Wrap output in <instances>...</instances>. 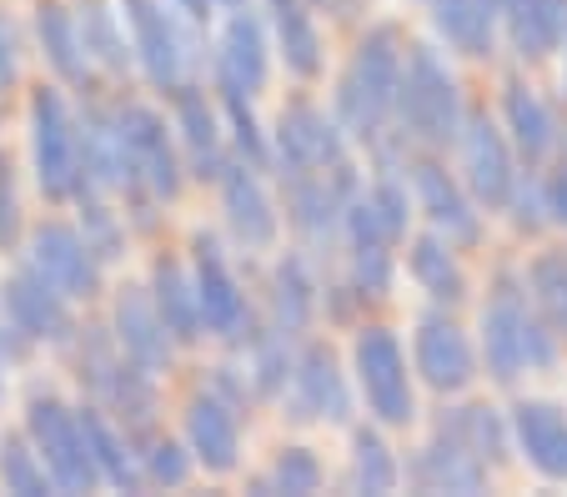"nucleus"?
Wrapping results in <instances>:
<instances>
[{"mask_svg":"<svg viewBox=\"0 0 567 497\" xmlns=\"http://www.w3.org/2000/svg\"><path fill=\"white\" fill-rule=\"evenodd\" d=\"M176 6H182V11L192 15V21H206V15H212V6H216V0H176Z\"/></svg>","mask_w":567,"mask_h":497,"instance_id":"nucleus-52","label":"nucleus"},{"mask_svg":"<svg viewBox=\"0 0 567 497\" xmlns=\"http://www.w3.org/2000/svg\"><path fill=\"white\" fill-rule=\"evenodd\" d=\"M513 206H517L513 217L523 221V227H537V221H543V211H547V206H543V191H537L533 182H513Z\"/></svg>","mask_w":567,"mask_h":497,"instance_id":"nucleus-48","label":"nucleus"},{"mask_svg":"<svg viewBox=\"0 0 567 497\" xmlns=\"http://www.w3.org/2000/svg\"><path fill=\"white\" fill-rule=\"evenodd\" d=\"M0 477H6V487L21 497L51 493V473L35 463V453L21 443V437H0Z\"/></svg>","mask_w":567,"mask_h":497,"instance_id":"nucleus-36","label":"nucleus"},{"mask_svg":"<svg viewBox=\"0 0 567 497\" xmlns=\"http://www.w3.org/2000/svg\"><path fill=\"white\" fill-rule=\"evenodd\" d=\"M417 372L432 382L437 392H457L472 382V346L442 317H427L417 327Z\"/></svg>","mask_w":567,"mask_h":497,"instance_id":"nucleus-18","label":"nucleus"},{"mask_svg":"<svg viewBox=\"0 0 567 497\" xmlns=\"http://www.w3.org/2000/svg\"><path fill=\"white\" fill-rule=\"evenodd\" d=\"M277 322L281 332H301L311 322V281L301 257H287L277 267Z\"/></svg>","mask_w":567,"mask_h":497,"instance_id":"nucleus-34","label":"nucleus"},{"mask_svg":"<svg viewBox=\"0 0 567 497\" xmlns=\"http://www.w3.org/2000/svg\"><path fill=\"white\" fill-rule=\"evenodd\" d=\"M321 483V467L307 447H291V453L277 457V487L281 493H317Z\"/></svg>","mask_w":567,"mask_h":497,"instance_id":"nucleus-42","label":"nucleus"},{"mask_svg":"<svg viewBox=\"0 0 567 497\" xmlns=\"http://www.w3.org/2000/svg\"><path fill=\"white\" fill-rule=\"evenodd\" d=\"M31 131H35V176H41V191L71 196L81 186V131H71V116H65L55 91H35Z\"/></svg>","mask_w":567,"mask_h":497,"instance_id":"nucleus-5","label":"nucleus"},{"mask_svg":"<svg viewBox=\"0 0 567 497\" xmlns=\"http://www.w3.org/2000/svg\"><path fill=\"white\" fill-rule=\"evenodd\" d=\"M226 106H231V126H236V146H241V156H247V166H267L271 152H267V141H261L257 121H251V111L241 106V96H226Z\"/></svg>","mask_w":567,"mask_h":497,"instance_id":"nucleus-44","label":"nucleus"},{"mask_svg":"<svg viewBox=\"0 0 567 497\" xmlns=\"http://www.w3.org/2000/svg\"><path fill=\"white\" fill-rule=\"evenodd\" d=\"M176 116H182V131H186V146H192V162H196V176H221V152H216V121H212V106L196 86H176Z\"/></svg>","mask_w":567,"mask_h":497,"instance_id":"nucleus-30","label":"nucleus"},{"mask_svg":"<svg viewBox=\"0 0 567 497\" xmlns=\"http://www.w3.org/2000/svg\"><path fill=\"white\" fill-rule=\"evenodd\" d=\"M146 477L151 483H166V487H182L186 477H192V463H186V453L176 443H156L146 453Z\"/></svg>","mask_w":567,"mask_h":497,"instance_id":"nucleus-45","label":"nucleus"},{"mask_svg":"<svg viewBox=\"0 0 567 497\" xmlns=\"http://www.w3.org/2000/svg\"><path fill=\"white\" fill-rule=\"evenodd\" d=\"M81 41H86V55H96L106 71H126L131 51L116 35V15L106 0H81Z\"/></svg>","mask_w":567,"mask_h":497,"instance_id":"nucleus-32","label":"nucleus"},{"mask_svg":"<svg viewBox=\"0 0 567 497\" xmlns=\"http://www.w3.org/2000/svg\"><path fill=\"white\" fill-rule=\"evenodd\" d=\"M81 231H86V247L96 251V261H116L121 257V227L111 221L106 206L91 201L86 211H81Z\"/></svg>","mask_w":567,"mask_h":497,"instance_id":"nucleus-41","label":"nucleus"},{"mask_svg":"<svg viewBox=\"0 0 567 497\" xmlns=\"http://www.w3.org/2000/svg\"><path fill=\"white\" fill-rule=\"evenodd\" d=\"M156 307H161V322L176 342H196L202 336V292L196 281L186 277L176 261H156Z\"/></svg>","mask_w":567,"mask_h":497,"instance_id":"nucleus-23","label":"nucleus"},{"mask_svg":"<svg viewBox=\"0 0 567 497\" xmlns=\"http://www.w3.org/2000/svg\"><path fill=\"white\" fill-rule=\"evenodd\" d=\"M11 231H16V206H11V201H0V241L11 237Z\"/></svg>","mask_w":567,"mask_h":497,"instance_id":"nucleus-53","label":"nucleus"},{"mask_svg":"<svg viewBox=\"0 0 567 497\" xmlns=\"http://www.w3.org/2000/svg\"><path fill=\"white\" fill-rule=\"evenodd\" d=\"M116 336L126 346V358L141 362L146 372H161L172 358V332L161 322V307L151 302L141 287H126L116 302Z\"/></svg>","mask_w":567,"mask_h":497,"instance_id":"nucleus-15","label":"nucleus"},{"mask_svg":"<svg viewBox=\"0 0 567 497\" xmlns=\"http://www.w3.org/2000/svg\"><path fill=\"white\" fill-rule=\"evenodd\" d=\"M543 206H547V217H553L557 227H567V166L543 186Z\"/></svg>","mask_w":567,"mask_h":497,"instance_id":"nucleus-49","label":"nucleus"},{"mask_svg":"<svg viewBox=\"0 0 567 497\" xmlns=\"http://www.w3.org/2000/svg\"><path fill=\"white\" fill-rule=\"evenodd\" d=\"M497 6H507V0H497Z\"/></svg>","mask_w":567,"mask_h":497,"instance_id":"nucleus-57","label":"nucleus"},{"mask_svg":"<svg viewBox=\"0 0 567 497\" xmlns=\"http://www.w3.org/2000/svg\"><path fill=\"white\" fill-rule=\"evenodd\" d=\"M332 211H337V196L327 182H311V176L297 172V182H291V221H297L307 237L327 241L332 237Z\"/></svg>","mask_w":567,"mask_h":497,"instance_id":"nucleus-33","label":"nucleus"},{"mask_svg":"<svg viewBox=\"0 0 567 497\" xmlns=\"http://www.w3.org/2000/svg\"><path fill=\"white\" fill-rule=\"evenodd\" d=\"M517 443L543 477H567V417L553 402H523L517 407Z\"/></svg>","mask_w":567,"mask_h":497,"instance_id":"nucleus-19","label":"nucleus"},{"mask_svg":"<svg viewBox=\"0 0 567 497\" xmlns=\"http://www.w3.org/2000/svg\"><path fill=\"white\" fill-rule=\"evenodd\" d=\"M357 372H362V392L367 407L377 422L386 427H402L412 422V387H408V362H402V346L386 327H367L357 336Z\"/></svg>","mask_w":567,"mask_h":497,"instance_id":"nucleus-4","label":"nucleus"},{"mask_svg":"<svg viewBox=\"0 0 567 497\" xmlns=\"http://www.w3.org/2000/svg\"><path fill=\"white\" fill-rule=\"evenodd\" d=\"M462 156H467V182L477 191L482 206H507L513 201V156H507L503 131L493 126L487 116H472L467 131H462Z\"/></svg>","mask_w":567,"mask_h":497,"instance_id":"nucleus-8","label":"nucleus"},{"mask_svg":"<svg viewBox=\"0 0 567 497\" xmlns=\"http://www.w3.org/2000/svg\"><path fill=\"white\" fill-rule=\"evenodd\" d=\"M251 172H257V166L226 162L221 176H216V182H221V201H226V221H231V231L247 241V247H271L277 217H271V201Z\"/></svg>","mask_w":567,"mask_h":497,"instance_id":"nucleus-16","label":"nucleus"},{"mask_svg":"<svg viewBox=\"0 0 567 497\" xmlns=\"http://www.w3.org/2000/svg\"><path fill=\"white\" fill-rule=\"evenodd\" d=\"M6 317H11V327L21 336H51V342H61V336L71 332L65 297L55 292L45 277H35L31 267H25L21 277L6 287Z\"/></svg>","mask_w":567,"mask_h":497,"instance_id":"nucleus-17","label":"nucleus"},{"mask_svg":"<svg viewBox=\"0 0 567 497\" xmlns=\"http://www.w3.org/2000/svg\"><path fill=\"white\" fill-rule=\"evenodd\" d=\"M352 402H347V387H342V372H337L332 352L327 346H311L301 358V372H297V417H332V422H347Z\"/></svg>","mask_w":567,"mask_h":497,"instance_id":"nucleus-21","label":"nucleus"},{"mask_svg":"<svg viewBox=\"0 0 567 497\" xmlns=\"http://www.w3.org/2000/svg\"><path fill=\"white\" fill-rule=\"evenodd\" d=\"M507 126H513L517 152H523L527 162H543V156L553 152L557 126H553V116H547V106L523 86V81L507 86Z\"/></svg>","mask_w":567,"mask_h":497,"instance_id":"nucleus-29","label":"nucleus"},{"mask_svg":"<svg viewBox=\"0 0 567 497\" xmlns=\"http://www.w3.org/2000/svg\"><path fill=\"white\" fill-rule=\"evenodd\" d=\"M493 15H497V0H437L442 35L467 55L493 51Z\"/></svg>","mask_w":567,"mask_h":497,"instance_id":"nucleus-26","label":"nucleus"},{"mask_svg":"<svg viewBox=\"0 0 567 497\" xmlns=\"http://www.w3.org/2000/svg\"><path fill=\"white\" fill-rule=\"evenodd\" d=\"M396 116H402V126H408L417 141H427V146H447V141L457 136V121H462L457 81L447 76V65L437 61L432 45H417V51H412L408 71H402Z\"/></svg>","mask_w":567,"mask_h":497,"instance_id":"nucleus-2","label":"nucleus"},{"mask_svg":"<svg viewBox=\"0 0 567 497\" xmlns=\"http://www.w3.org/2000/svg\"><path fill=\"white\" fill-rule=\"evenodd\" d=\"M412 271H417V281L437 297V302H457L462 297V277H457V267H452L447 247H442L437 237L417 241V251H412Z\"/></svg>","mask_w":567,"mask_h":497,"instance_id":"nucleus-35","label":"nucleus"},{"mask_svg":"<svg viewBox=\"0 0 567 497\" xmlns=\"http://www.w3.org/2000/svg\"><path fill=\"white\" fill-rule=\"evenodd\" d=\"M462 443L472 447L477 457H487V463H503V422H497L493 407H467L462 412Z\"/></svg>","mask_w":567,"mask_h":497,"instance_id":"nucleus-38","label":"nucleus"},{"mask_svg":"<svg viewBox=\"0 0 567 497\" xmlns=\"http://www.w3.org/2000/svg\"><path fill=\"white\" fill-rule=\"evenodd\" d=\"M121 131H126V141H131V156H136L141 182H146L156 196H176V186H182V166H176L172 136H166V126H161L156 111L126 106L121 111Z\"/></svg>","mask_w":567,"mask_h":497,"instance_id":"nucleus-11","label":"nucleus"},{"mask_svg":"<svg viewBox=\"0 0 567 497\" xmlns=\"http://www.w3.org/2000/svg\"><path fill=\"white\" fill-rule=\"evenodd\" d=\"M352 281L362 297H382L392 287V261H386L382 247H357V261H352Z\"/></svg>","mask_w":567,"mask_h":497,"instance_id":"nucleus-43","label":"nucleus"},{"mask_svg":"<svg viewBox=\"0 0 567 497\" xmlns=\"http://www.w3.org/2000/svg\"><path fill=\"white\" fill-rule=\"evenodd\" d=\"M513 45L523 55H547L567 41V0H507Z\"/></svg>","mask_w":567,"mask_h":497,"instance_id":"nucleus-24","label":"nucleus"},{"mask_svg":"<svg viewBox=\"0 0 567 497\" xmlns=\"http://www.w3.org/2000/svg\"><path fill=\"white\" fill-rule=\"evenodd\" d=\"M417 477L422 487L432 493H477L482 487V467H477V453L467 443H437L422 453L417 463Z\"/></svg>","mask_w":567,"mask_h":497,"instance_id":"nucleus-27","label":"nucleus"},{"mask_svg":"<svg viewBox=\"0 0 567 497\" xmlns=\"http://www.w3.org/2000/svg\"><path fill=\"white\" fill-rule=\"evenodd\" d=\"M533 292L553 312V322L567 327V257H543L533 267Z\"/></svg>","mask_w":567,"mask_h":497,"instance_id":"nucleus-39","label":"nucleus"},{"mask_svg":"<svg viewBox=\"0 0 567 497\" xmlns=\"http://www.w3.org/2000/svg\"><path fill=\"white\" fill-rule=\"evenodd\" d=\"M81 417V433H86V447H91V457H96V467H101V477H106L111 487H136V473H131V457H126V447L116 443V433L106 427V417H101L96 407H86V412H75Z\"/></svg>","mask_w":567,"mask_h":497,"instance_id":"nucleus-31","label":"nucleus"},{"mask_svg":"<svg viewBox=\"0 0 567 497\" xmlns=\"http://www.w3.org/2000/svg\"><path fill=\"white\" fill-rule=\"evenodd\" d=\"M0 367H6V352H0Z\"/></svg>","mask_w":567,"mask_h":497,"instance_id":"nucleus-56","label":"nucleus"},{"mask_svg":"<svg viewBox=\"0 0 567 497\" xmlns=\"http://www.w3.org/2000/svg\"><path fill=\"white\" fill-rule=\"evenodd\" d=\"M271 21H277V41L281 55L297 76H317L321 65V41H317V25H311L307 6L301 0H271Z\"/></svg>","mask_w":567,"mask_h":497,"instance_id":"nucleus-28","label":"nucleus"},{"mask_svg":"<svg viewBox=\"0 0 567 497\" xmlns=\"http://www.w3.org/2000/svg\"><path fill=\"white\" fill-rule=\"evenodd\" d=\"M196 292H202V322L212 327L216 336L236 342V336L247 332L251 312H247V302H241V292H236L231 271H226L221 257H216L212 237H196Z\"/></svg>","mask_w":567,"mask_h":497,"instance_id":"nucleus-10","label":"nucleus"},{"mask_svg":"<svg viewBox=\"0 0 567 497\" xmlns=\"http://www.w3.org/2000/svg\"><path fill=\"white\" fill-rule=\"evenodd\" d=\"M35 31H41V45H45V61L55 65V76L71 81V86H86V41L75 31L71 11L45 0L41 15H35Z\"/></svg>","mask_w":567,"mask_h":497,"instance_id":"nucleus-25","label":"nucleus"},{"mask_svg":"<svg viewBox=\"0 0 567 497\" xmlns=\"http://www.w3.org/2000/svg\"><path fill=\"white\" fill-rule=\"evenodd\" d=\"M277 141H281V162L291 166V176L321 172V166H342V136H337V126L317 106H291L281 116Z\"/></svg>","mask_w":567,"mask_h":497,"instance_id":"nucleus-13","label":"nucleus"},{"mask_svg":"<svg viewBox=\"0 0 567 497\" xmlns=\"http://www.w3.org/2000/svg\"><path fill=\"white\" fill-rule=\"evenodd\" d=\"M226 6H241V0H226Z\"/></svg>","mask_w":567,"mask_h":497,"instance_id":"nucleus-55","label":"nucleus"},{"mask_svg":"<svg viewBox=\"0 0 567 497\" xmlns=\"http://www.w3.org/2000/svg\"><path fill=\"white\" fill-rule=\"evenodd\" d=\"M186 437H192V453L202 457L212 473H231L236 467V412L221 397H196L186 412Z\"/></svg>","mask_w":567,"mask_h":497,"instance_id":"nucleus-20","label":"nucleus"},{"mask_svg":"<svg viewBox=\"0 0 567 497\" xmlns=\"http://www.w3.org/2000/svg\"><path fill=\"white\" fill-rule=\"evenodd\" d=\"M16 76V55H11V25H6V15H0V86Z\"/></svg>","mask_w":567,"mask_h":497,"instance_id":"nucleus-51","label":"nucleus"},{"mask_svg":"<svg viewBox=\"0 0 567 497\" xmlns=\"http://www.w3.org/2000/svg\"><path fill=\"white\" fill-rule=\"evenodd\" d=\"M396 96H402V55H396V35L372 31L362 45H357L352 76L342 81V121L357 131V136H377L382 121L396 111Z\"/></svg>","mask_w":567,"mask_h":497,"instance_id":"nucleus-1","label":"nucleus"},{"mask_svg":"<svg viewBox=\"0 0 567 497\" xmlns=\"http://www.w3.org/2000/svg\"><path fill=\"white\" fill-rule=\"evenodd\" d=\"M553 362V336L543 322H527V367H547Z\"/></svg>","mask_w":567,"mask_h":497,"instance_id":"nucleus-50","label":"nucleus"},{"mask_svg":"<svg viewBox=\"0 0 567 497\" xmlns=\"http://www.w3.org/2000/svg\"><path fill=\"white\" fill-rule=\"evenodd\" d=\"M31 271L45 277L61 297H91L96 292V251L86 247V237H75L71 227H41L31 237Z\"/></svg>","mask_w":567,"mask_h":497,"instance_id":"nucleus-6","label":"nucleus"},{"mask_svg":"<svg viewBox=\"0 0 567 497\" xmlns=\"http://www.w3.org/2000/svg\"><path fill=\"white\" fill-rule=\"evenodd\" d=\"M482 352L497 382H517V372L527 367V307L513 292V281H503V292L482 312Z\"/></svg>","mask_w":567,"mask_h":497,"instance_id":"nucleus-7","label":"nucleus"},{"mask_svg":"<svg viewBox=\"0 0 567 497\" xmlns=\"http://www.w3.org/2000/svg\"><path fill=\"white\" fill-rule=\"evenodd\" d=\"M31 437L45 453V473H51V483L61 487V493H91V487H96L101 467L86 447L81 417H71L61 402H51V397L31 402Z\"/></svg>","mask_w":567,"mask_h":497,"instance_id":"nucleus-3","label":"nucleus"},{"mask_svg":"<svg viewBox=\"0 0 567 497\" xmlns=\"http://www.w3.org/2000/svg\"><path fill=\"white\" fill-rule=\"evenodd\" d=\"M347 231H352L357 247H382V241H392V231H386L377 201H352L347 206Z\"/></svg>","mask_w":567,"mask_h":497,"instance_id":"nucleus-46","label":"nucleus"},{"mask_svg":"<svg viewBox=\"0 0 567 497\" xmlns=\"http://www.w3.org/2000/svg\"><path fill=\"white\" fill-rule=\"evenodd\" d=\"M357 487L362 493H392L396 487V463L377 433H357Z\"/></svg>","mask_w":567,"mask_h":497,"instance_id":"nucleus-37","label":"nucleus"},{"mask_svg":"<svg viewBox=\"0 0 567 497\" xmlns=\"http://www.w3.org/2000/svg\"><path fill=\"white\" fill-rule=\"evenodd\" d=\"M377 211H382V221H386V231H392V237H402V231H408V191H402V186L392 182V176H386L382 186H377Z\"/></svg>","mask_w":567,"mask_h":497,"instance_id":"nucleus-47","label":"nucleus"},{"mask_svg":"<svg viewBox=\"0 0 567 497\" xmlns=\"http://www.w3.org/2000/svg\"><path fill=\"white\" fill-rule=\"evenodd\" d=\"M417 196H422V206H427L432 227H437L447 241H457V247L477 241V211H472L467 196L447 182V172H442V166H432V162L417 166Z\"/></svg>","mask_w":567,"mask_h":497,"instance_id":"nucleus-22","label":"nucleus"},{"mask_svg":"<svg viewBox=\"0 0 567 497\" xmlns=\"http://www.w3.org/2000/svg\"><path fill=\"white\" fill-rule=\"evenodd\" d=\"M0 196H6V156H0Z\"/></svg>","mask_w":567,"mask_h":497,"instance_id":"nucleus-54","label":"nucleus"},{"mask_svg":"<svg viewBox=\"0 0 567 497\" xmlns=\"http://www.w3.org/2000/svg\"><path fill=\"white\" fill-rule=\"evenodd\" d=\"M281 382H287V342H281L277 327V332L257 336V392L271 397V392H281Z\"/></svg>","mask_w":567,"mask_h":497,"instance_id":"nucleus-40","label":"nucleus"},{"mask_svg":"<svg viewBox=\"0 0 567 497\" xmlns=\"http://www.w3.org/2000/svg\"><path fill=\"white\" fill-rule=\"evenodd\" d=\"M101 182V186H131L136 182V156L131 141L121 131V116H101L86 111L81 121V182Z\"/></svg>","mask_w":567,"mask_h":497,"instance_id":"nucleus-12","label":"nucleus"},{"mask_svg":"<svg viewBox=\"0 0 567 497\" xmlns=\"http://www.w3.org/2000/svg\"><path fill=\"white\" fill-rule=\"evenodd\" d=\"M126 6V21L136 31V55L146 65V76L156 81L161 91L182 86V31L172 25V15L161 11V0H121Z\"/></svg>","mask_w":567,"mask_h":497,"instance_id":"nucleus-9","label":"nucleus"},{"mask_svg":"<svg viewBox=\"0 0 567 497\" xmlns=\"http://www.w3.org/2000/svg\"><path fill=\"white\" fill-rule=\"evenodd\" d=\"M216 76H221L226 96H241V91L267 86V41H261V25H257L251 11H236L231 21H226L221 55H216Z\"/></svg>","mask_w":567,"mask_h":497,"instance_id":"nucleus-14","label":"nucleus"}]
</instances>
